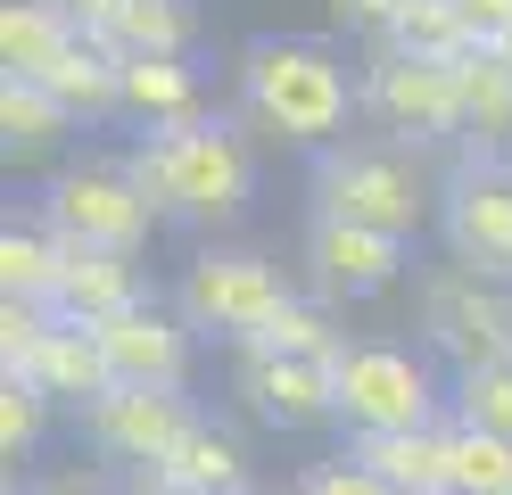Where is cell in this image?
<instances>
[{
  "label": "cell",
  "mask_w": 512,
  "mask_h": 495,
  "mask_svg": "<svg viewBox=\"0 0 512 495\" xmlns=\"http://www.w3.org/2000/svg\"><path fill=\"white\" fill-rule=\"evenodd\" d=\"M50 330H58V314H50V306H17V297H0V380L25 372V363L42 355Z\"/></svg>",
  "instance_id": "obj_30"
},
{
  "label": "cell",
  "mask_w": 512,
  "mask_h": 495,
  "mask_svg": "<svg viewBox=\"0 0 512 495\" xmlns=\"http://www.w3.org/2000/svg\"><path fill=\"white\" fill-rule=\"evenodd\" d=\"M463 25H471V50H496L504 33H512V0H455Z\"/></svg>",
  "instance_id": "obj_33"
},
{
  "label": "cell",
  "mask_w": 512,
  "mask_h": 495,
  "mask_svg": "<svg viewBox=\"0 0 512 495\" xmlns=\"http://www.w3.org/2000/svg\"><path fill=\"white\" fill-rule=\"evenodd\" d=\"M100 347H108V372L116 388H190V347H199V330L182 322V306H133L100 322Z\"/></svg>",
  "instance_id": "obj_13"
},
{
  "label": "cell",
  "mask_w": 512,
  "mask_h": 495,
  "mask_svg": "<svg viewBox=\"0 0 512 495\" xmlns=\"http://www.w3.org/2000/svg\"><path fill=\"white\" fill-rule=\"evenodd\" d=\"M389 42H397V50H413V58H446V66H455V58L471 50V25H463L455 0H405Z\"/></svg>",
  "instance_id": "obj_28"
},
{
  "label": "cell",
  "mask_w": 512,
  "mask_h": 495,
  "mask_svg": "<svg viewBox=\"0 0 512 495\" xmlns=\"http://www.w3.org/2000/svg\"><path fill=\"white\" fill-rule=\"evenodd\" d=\"M17 495H108V487H91V479L67 471V479H42V487H17Z\"/></svg>",
  "instance_id": "obj_34"
},
{
  "label": "cell",
  "mask_w": 512,
  "mask_h": 495,
  "mask_svg": "<svg viewBox=\"0 0 512 495\" xmlns=\"http://www.w3.org/2000/svg\"><path fill=\"white\" fill-rule=\"evenodd\" d=\"M190 42H199V9L190 0H124L108 25L116 58H190Z\"/></svg>",
  "instance_id": "obj_24"
},
{
  "label": "cell",
  "mask_w": 512,
  "mask_h": 495,
  "mask_svg": "<svg viewBox=\"0 0 512 495\" xmlns=\"http://www.w3.org/2000/svg\"><path fill=\"white\" fill-rule=\"evenodd\" d=\"M50 429V396L34 380H0V462H25Z\"/></svg>",
  "instance_id": "obj_29"
},
{
  "label": "cell",
  "mask_w": 512,
  "mask_h": 495,
  "mask_svg": "<svg viewBox=\"0 0 512 495\" xmlns=\"http://www.w3.org/2000/svg\"><path fill=\"white\" fill-rule=\"evenodd\" d=\"M397 9H405V0H331V25L347 33V42H389Z\"/></svg>",
  "instance_id": "obj_32"
},
{
  "label": "cell",
  "mask_w": 512,
  "mask_h": 495,
  "mask_svg": "<svg viewBox=\"0 0 512 495\" xmlns=\"http://www.w3.org/2000/svg\"><path fill=\"white\" fill-rule=\"evenodd\" d=\"M290 495H397L380 471H364L356 454H331V462H314V471H298Z\"/></svg>",
  "instance_id": "obj_31"
},
{
  "label": "cell",
  "mask_w": 512,
  "mask_h": 495,
  "mask_svg": "<svg viewBox=\"0 0 512 495\" xmlns=\"http://www.w3.org/2000/svg\"><path fill=\"white\" fill-rule=\"evenodd\" d=\"M413 322H422V347H438L446 363H512V289L479 281L471 264H430L413 281Z\"/></svg>",
  "instance_id": "obj_8"
},
{
  "label": "cell",
  "mask_w": 512,
  "mask_h": 495,
  "mask_svg": "<svg viewBox=\"0 0 512 495\" xmlns=\"http://www.w3.org/2000/svg\"><path fill=\"white\" fill-rule=\"evenodd\" d=\"M438 190L422 174V157L397 149V141H339L306 165V198L314 215H339V223H372V231H397L413 240L422 223H438Z\"/></svg>",
  "instance_id": "obj_3"
},
{
  "label": "cell",
  "mask_w": 512,
  "mask_h": 495,
  "mask_svg": "<svg viewBox=\"0 0 512 495\" xmlns=\"http://www.w3.org/2000/svg\"><path fill=\"white\" fill-rule=\"evenodd\" d=\"M306 281L323 306H364V297L397 289L405 264H413V240H397V231H372V223H339V215H306Z\"/></svg>",
  "instance_id": "obj_10"
},
{
  "label": "cell",
  "mask_w": 512,
  "mask_h": 495,
  "mask_svg": "<svg viewBox=\"0 0 512 495\" xmlns=\"http://www.w3.org/2000/svg\"><path fill=\"white\" fill-rule=\"evenodd\" d=\"M438 240L479 281L512 289V157H463L438 190Z\"/></svg>",
  "instance_id": "obj_9"
},
{
  "label": "cell",
  "mask_w": 512,
  "mask_h": 495,
  "mask_svg": "<svg viewBox=\"0 0 512 495\" xmlns=\"http://www.w3.org/2000/svg\"><path fill=\"white\" fill-rule=\"evenodd\" d=\"M446 421L512 438V363H463V372H446Z\"/></svg>",
  "instance_id": "obj_27"
},
{
  "label": "cell",
  "mask_w": 512,
  "mask_h": 495,
  "mask_svg": "<svg viewBox=\"0 0 512 495\" xmlns=\"http://www.w3.org/2000/svg\"><path fill=\"white\" fill-rule=\"evenodd\" d=\"M339 429L347 438H389V429H438L446 421V380L430 372L422 347L397 339H356L339 363Z\"/></svg>",
  "instance_id": "obj_5"
},
{
  "label": "cell",
  "mask_w": 512,
  "mask_h": 495,
  "mask_svg": "<svg viewBox=\"0 0 512 495\" xmlns=\"http://www.w3.org/2000/svg\"><path fill=\"white\" fill-rule=\"evenodd\" d=\"M58 264H67V240H58L42 215H25V223L0 231V297L50 306V297H58Z\"/></svg>",
  "instance_id": "obj_23"
},
{
  "label": "cell",
  "mask_w": 512,
  "mask_h": 495,
  "mask_svg": "<svg viewBox=\"0 0 512 495\" xmlns=\"http://www.w3.org/2000/svg\"><path fill=\"white\" fill-rule=\"evenodd\" d=\"M34 215L67 248H116V256H141L149 231L166 223L124 157H75V165H58V174L42 182V198H34Z\"/></svg>",
  "instance_id": "obj_4"
},
{
  "label": "cell",
  "mask_w": 512,
  "mask_h": 495,
  "mask_svg": "<svg viewBox=\"0 0 512 495\" xmlns=\"http://www.w3.org/2000/svg\"><path fill=\"white\" fill-rule=\"evenodd\" d=\"M42 91H50L75 124H108V116H124V58H116L108 42H91V33H83V42L42 75Z\"/></svg>",
  "instance_id": "obj_19"
},
{
  "label": "cell",
  "mask_w": 512,
  "mask_h": 495,
  "mask_svg": "<svg viewBox=\"0 0 512 495\" xmlns=\"http://www.w3.org/2000/svg\"><path fill=\"white\" fill-rule=\"evenodd\" d=\"M347 454L380 471L397 495H446V421L438 429H389V438H347Z\"/></svg>",
  "instance_id": "obj_20"
},
{
  "label": "cell",
  "mask_w": 512,
  "mask_h": 495,
  "mask_svg": "<svg viewBox=\"0 0 512 495\" xmlns=\"http://www.w3.org/2000/svg\"><path fill=\"white\" fill-rule=\"evenodd\" d=\"M75 42H83V25L67 9H50V0H0V75L42 83Z\"/></svg>",
  "instance_id": "obj_18"
},
{
  "label": "cell",
  "mask_w": 512,
  "mask_h": 495,
  "mask_svg": "<svg viewBox=\"0 0 512 495\" xmlns=\"http://www.w3.org/2000/svg\"><path fill=\"white\" fill-rule=\"evenodd\" d=\"M133 306H149L141 256H116V248H67V264H58V297H50L58 322L100 330V322L133 314Z\"/></svg>",
  "instance_id": "obj_14"
},
{
  "label": "cell",
  "mask_w": 512,
  "mask_h": 495,
  "mask_svg": "<svg viewBox=\"0 0 512 495\" xmlns=\"http://www.w3.org/2000/svg\"><path fill=\"white\" fill-rule=\"evenodd\" d=\"M149 479H166V487H190V495H248V454L232 429H215V421H190V438L157 462Z\"/></svg>",
  "instance_id": "obj_22"
},
{
  "label": "cell",
  "mask_w": 512,
  "mask_h": 495,
  "mask_svg": "<svg viewBox=\"0 0 512 495\" xmlns=\"http://www.w3.org/2000/svg\"><path fill=\"white\" fill-rule=\"evenodd\" d=\"M290 297H298L290 273H281L273 256H256V248H199L182 264V281H174L182 322L207 330V339H232V347H248Z\"/></svg>",
  "instance_id": "obj_7"
},
{
  "label": "cell",
  "mask_w": 512,
  "mask_h": 495,
  "mask_svg": "<svg viewBox=\"0 0 512 495\" xmlns=\"http://www.w3.org/2000/svg\"><path fill=\"white\" fill-rule=\"evenodd\" d=\"M496 58H504V66H512V33H504V42H496Z\"/></svg>",
  "instance_id": "obj_36"
},
{
  "label": "cell",
  "mask_w": 512,
  "mask_h": 495,
  "mask_svg": "<svg viewBox=\"0 0 512 495\" xmlns=\"http://www.w3.org/2000/svg\"><path fill=\"white\" fill-rule=\"evenodd\" d=\"M356 116H364V83L339 42H323V33H256L240 50V124L265 132L273 149L323 157L347 141Z\"/></svg>",
  "instance_id": "obj_1"
},
{
  "label": "cell",
  "mask_w": 512,
  "mask_h": 495,
  "mask_svg": "<svg viewBox=\"0 0 512 495\" xmlns=\"http://www.w3.org/2000/svg\"><path fill=\"white\" fill-rule=\"evenodd\" d=\"M356 83H364V116L389 132L397 149L463 141V83H455V66H446V58H413L397 42H364Z\"/></svg>",
  "instance_id": "obj_6"
},
{
  "label": "cell",
  "mask_w": 512,
  "mask_h": 495,
  "mask_svg": "<svg viewBox=\"0 0 512 495\" xmlns=\"http://www.w3.org/2000/svg\"><path fill=\"white\" fill-rule=\"evenodd\" d=\"M9 380H34L50 405H100V396L116 388V372H108V347H100V330H83V322H58L50 339H42V355L25 363V372H9Z\"/></svg>",
  "instance_id": "obj_15"
},
{
  "label": "cell",
  "mask_w": 512,
  "mask_h": 495,
  "mask_svg": "<svg viewBox=\"0 0 512 495\" xmlns=\"http://www.w3.org/2000/svg\"><path fill=\"white\" fill-rule=\"evenodd\" d=\"M347 347H356V339L331 322L323 297H290V306H281V314L248 339V355H306V363H339Z\"/></svg>",
  "instance_id": "obj_25"
},
{
  "label": "cell",
  "mask_w": 512,
  "mask_h": 495,
  "mask_svg": "<svg viewBox=\"0 0 512 495\" xmlns=\"http://www.w3.org/2000/svg\"><path fill=\"white\" fill-rule=\"evenodd\" d=\"M124 116L141 132H166V124H190L207 116V83L190 58H124Z\"/></svg>",
  "instance_id": "obj_17"
},
{
  "label": "cell",
  "mask_w": 512,
  "mask_h": 495,
  "mask_svg": "<svg viewBox=\"0 0 512 495\" xmlns=\"http://www.w3.org/2000/svg\"><path fill=\"white\" fill-rule=\"evenodd\" d=\"M446 495H512V438L446 421Z\"/></svg>",
  "instance_id": "obj_26"
},
{
  "label": "cell",
  "mask_w": 512,
  "mask_h": 495,
  "mask_svg": "<svg viewBox=\"0 0 512 495\" xmlns=\"http://www.w3.org/2000/svg\"><path fill=\"white\" fill-rule=\"evenodd\" d=\"M190 396L182 388H108L100 405H83V446L100 462H124V471H157L182 438H190Z\"/></svg>",
  "instance_id": "obj_11"
},
{
  "label": "cell",
  "mask_w": 512,
  "mask_h": 495,
  "mask_svg": "<svg viewBox=\"0 0 512 495\" xmlns=\"http://www.w3.org/2000/svg\"><path fill=\"white\" fill-rule=\"evenodd\" d=\"M455 83H463V157H512V66L496 50H463Z\"/></svg>",
  "instance_id": "obj_16"
},
{
  "label": "cell",
  "mask_w": 512,
  "mask_h": 495,
  "mask_svg": "<svg viewBox=\"0 0 512 495\" xmlns=\"http://www.w3.org/2000/svg\"><path fill=\"white\" fill-rule=\"evenodd\" d=\"M133 182L157 198L166 223H190V231H223L248 215L256 198V157H248V132L223 124V116H190V124H166V132H141L133 149Z\"/></svg>",
  "instance_id": "obj_2"
},
{
  "label": "cell",
  "mask_w": 512,
  "mask_h": 495,
  "mask_svg": "<svg viewBox=\"0 0 512 495\" xmlns=\"http://www.w3.org/2000/svg\"><path fill=\"white\" fill-rule=\"evenodd\" d=\"M133 495H190V487H166V479H141Z\"/></svg>",
  "instance_id": "obj_35"
},
{
  "label": "cell",
  "mask_w": 512,
  "mask_h": 495,
  "mask_svg": "<svg viewBox=\"0 0 512 495\" xmlns=\"http://www.w3.org/2000/svg\"><path fill=\"white\" fill-rule=\"evenodd\" d=\"M232 396L273 429V438H298V429L339 421V380H331V363H306V355H248V347H240Z\"/></svg>",
  "instance_id": "obj_12"
},
{
  "label": "cell",
  "mask_w": 512,
  "mask_h": 495,
  "mask_svg": "<svg viewBox=\"0 0 512 495\" xmlns=\"http://www.w3.org/2000/svg\"><path fill=\"white\" fill-rule=\"evenodd\" d=\"M67 132H83L42 83L25 75H0V149H9V165H42L50 149H67Z\"/></svg>",
  "instance_id": "obj_21"
}]
</instances>
